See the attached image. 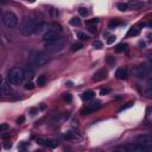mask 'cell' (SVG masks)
I'll return each instance as SVG.
<instances>
[{
  "label": "cell",
  "instance_id": "cell-1",
  "mask_svg": "<svg viewBox=\"0 0 152 152\" xmlns=\"http://www.w3.org/2000/svg\"><path fill=\"white\" fill-rule=\"evenodd\" d=\"M49 62V56L43 51H33L30 56V64L33 68H42Z\"/></svg>",
  "mask_w": 152,
  "mask_h": 152
},
{
  "label": "cell",
  "instance_id": "cell-2",
  "mask_svg": "<svg viewBox=\"0 0 152 152\" xmlns=\"http://www.w3.org/2000/svg\"><path fill=\"white\" fill-rule=\"evenodd\" d=\"M36 26H37V21H33L31 19H24L18 27V31L20 34L28 37L32 36L33 33H36Z\"/></svg>",
  "mask_w": 152,
  "mask_h": 152
},
{
  "label": "cell",
  "instance_id": "cell-3",
  "mask_svg": "<svg viewBox=\"0 0 152 152\" xmlns=\"http://www.w3.org/2000/svg\"><path fill=\"white\" fill-rule=\"evenodd\" d=\"M25 78V74L24 70L20 68H13L8 71L7 75V81L11 86H19Z\"/></svg>",
  "mask_w": 152,
  "mask_h": 152
},
{
  "label": "cell",
  "instance_id": "cell-4",
  "mask_svg": "<svg viewBox=\"0 0 152 152\" xmlns=\"http://www.w3.org/2000/svg\"><path fill=\"white\" fill-rule=\"evenodd\" d=\"M2 23L6 27L8 28H13L15 26H18V23H19V19L17 17L15 13L11 12V11H6L4 14H2Z\"/></svg>",
  "mask_w": 152,
  "mask_h": 152
},
{
  "label": "cell",
  "instance_id": "cell-5",
  "mask_svg": "<svg viewBox=\"0 0 152 152\" xmlns=\"http://www.w3.org/2000/svg\"><path fill=\"white\" fill-rule=\"evenodd\" d=\"M64 46V42L63 39H57V40H53V42H50V43H45V49L50 52H57V51H61Z\"/></svg>",
  "mask_w": 152,
  "mask_h": 152
},
{
  "label": "cell",
  "instance_id": "cell-6",
  "mask_svg": "<svg viewBox=\"0 0 152 152\" xmlns=\"http://www.w3.org/2000/svg\"><path fill=\"white\" fill-rule=\"evenodd\" d=\"M132 74L137 78H144L150 74V69L146 65H137L132 69Z\"/></svg>",
  "mask_w": 152,
  "mask_h": 152
},
{
  "label": "cell",
  "instance_id": "cell-7",
  "mask_svg": "<svg viewBox=\"0 0 152 152\" xmlns=\"http://www.w3.org/2000/svg\"><path fill=\"white\" fill-rule=\"evenodd\" d=\"M121 150L132 151V152H147L148 147L146 145H142V144H139V142H134V144H127L126 146L121 147Z\"/></svg>",
  "mask_w": 152,
  "mask_h": 152
},
{
  "label": "cell",
  "instance_id": "cell-8",
  "mask_svg": "<svg viewBox=\"0 0 152 152\" xmlns=\"http://www.w3.org/2000/svg\"><path fill=\"white\" fill-rule=\"evenodd\" d=\"M100 107H101V102H100V101L91 102V103L87 104L86 107H83V108L81 109V114H82V115H89V114H91L93 112L97 110Z\"/></svg>",
  "mask_w": 152,
  "mask_h": 152
},
{
  "label": "cell",
  "instance_id": "cell-9",
  "mask_svg": "<svg viewBox=\"0 0 152 152\" xmlns=\"http://www.w3.org/2000/svg\"><path fill=\"white\" fill-rule=\"evenodd\" d=\"M43 42L44 43H50V42H53V40H57L59 39V33L53 31V30H49L46 31L44 34H43Z\"/></svg>",
  "mask_w": 152,
  "mask_h": 152
},
{
  "label": "cell",
  "instance_id": "cell-10",
  "mask_svg": "<svg viewBox=\"0 0 152 152\" xmlns=\"http://www.w3.org/2000/svg\"><path fill=\"white\" fill-rule=\"evenodd\" d=\"M108 76V71L106 69H99L91 77V81L93 82H100V81H103L104 78H107Z\"/></svg>",
  "mask_w": 152,
  "mask_h": 152
},
{
  "label": "cell",
  "instance_id": "cell-11",
  "mask_svg": "<svg viewBox=\"0 0 152 152\" xmlns=\"http://www.w3.org/2000/svg\"><path fill=\"white\" fill-rule=\"evenodd\" d=\"M37 142L40 144V145H44V146H48L50 148H56L58 146V142L55 141V140H51V139H44V138H37Z\"/></svg>",
  "mask_w": 152,
  "mask_h": 152
},
{
  "label": "cell",
  "instance_id": "cell-12",
  "mask_svg": "<svg viewBox=\"0 0 152 152\" xmlns=\"http://www.w3.org/2000/svg\"><path fill=\"white\" fill-rule=\"evenodd\" d=\"M128 76V71H127V68H119L116 69L115 71V77L118 80H126Z\"/></svg>",
  "mask_w": 152,
  "mask_h": 152
},
{
  "label": "cell",
  "instance_id": "cell-13",
  "mask_svg": "<svg viewBox=\"0 0 152 152\" xmlns=\"http://www.w3.org/2000/svg\"><path fill=\"white\" fill-rule=\"evenodd\" d=\"M135 141L139 142V144L146 145V146L151 144V139H150V137L146 135V134H140V135H138V137L135 138Z\"/></svg>",
  "mask_w": 152,
  "mask_h": 152
},
{
  "label": "cell",
  "instance_id": "cell-14",
  "mask_svg": "<svg viewBox=\"0 0 152 152\" xmlns=\"http://www.w3.org/2000/svg\"><path fill=\"white\" fill-rule=\"evenodd\" d=\"M127 6H128V8L137 11V10H139L140 7H142V2L139 1V0H129V1L127 2Z\"/></svg>",
  "mask_w": 152,
  "mask_h": 152
},
{
  "label": "cell",
  "instance_id": "cell-15",
  "mask_svg": "<svg viewBox=\"0 0 152 152\" xmlns=\"http://www.w3.org/2000/svg\"><path fill=\"white\" fill-rule=\"evenodd\" d=\"M94 95H95V93L93 90H87V91H84V93L81 94V99L87 102V101H90L94 97Z\"/></svg>",
  "mask_w": 152,
  "mask_h": 152
},
{
  "label": "cell",
  "instance_id": "cell-16",
  "mask_svg": "<svg viewBox=\"0 0 152 152\" xmlns=\"http://www.w3.org/2000/svg\"><path fill=\"white\" fill-rule=\"evenodd\" d=\"M127 50V44L126 43H119L115 48H114V51L118 52V53H121V52H125Z\"/></svg>",
  "mask_w": 152,
  "mask_h": 152
},
{
  "label": "cell",
  "instance_id": "cell-17",
  "mask_svg": "<svg viewBox=\"0 0 152 152\" xmlns=\"http://www.w3.org/2000/svg\"><path fill=\"white\" fill-rule=\"evenodd\" d=\"M122 23L119 20V19H112L109 23H108V27L109 28H115L116 26H119V25H121Z\"/></svg>",
  "mask_w": 152,
  "mask_h": 152
},
{
  "label": "cell",
  "instance_id": "cell-18",
  "mask_svg": "<svg viewBox=\"0 0 152 152\" xmlns=\"http://www.w3.org/2000/svg\"><path fill=\"white\" fill-rule=\"evenodd\" d=\"M45 83H46V76H45V75L38 76V78H37V81H36V84L39 86V87H42V86H44Z\"/></svg>",
  "mask_w": 152,
  "mask_h": 152
},
{
  "label": "cell",
  "instance_id": "cell-19",
  "mask_svg": "<svg viewBox=\"0 0 152 152\" xmlns=\"http://www.w3.org/2000/svg\"><path fill=\"white\" fill-rule=\"evenodd\" d=\"M139 32H140V28H138V27H131L129 30H128V32H127V36H138L139 34Z\"/></svg>",
  "mask_w": 152,
  "mask_h": 152
},
{
  "label": "cell",
  "instance_id": "cell-20",
  "mask_svg": "<svg viewBox=\"0 0 152 152\" xmlns=\"http://www.w3.org/2000/svg\"><path fill=\"white\" fill-rule=\"evenodd\" d=\"M116 7H118V10L121 11V12H126V11L128 10L127 4H125V2H119V4L116 5Z\"/></svg>",
  "mask_w": 152,
  "mask_h": 152
},
{
  "label": "cell",
  "instance_id": "cell-21",
  "mask_svg": "<svg viewBox=\"0 0 152 152\" xmlns=\"http://www.w3.org/2000/svg\"><path fill=\"white\" fill-rule=\"evenodd\" d=\"M70 24L74 25V26H80L81 25V19L78 17H72L70 19Z\"/></svg>",
  "mask_w": 152,
  "mask_h": 152
},
{
  "label": "cell",
  "instance_id": "cell-22",
  "mask_svg": "<svg viewBox=\"0 0 152 152\" xmlns=\"http://www.w3.org/2000/svg\"><path fill=\"white\" fill-rule=\"evenodd\" d=\"M82 48H83V44H82V43H80V42H78V43H74V44L71 45V51L75 52V51L81 50Z\"/></svg>",
  "mask_w": 152,
  "mask_h": 152
},
{
  "label": "cell",
  "instance_id": "cell-23",
  "mask_svg": "<svg viewBox=\"0 0 152 152\" xmlns=\"http://www.w3.org/2000/svg\"><path fill=\"white\" fill-rule=\"evenodd\" d=\"M76 137H77V134L72 131H68L64 134V138H66V139H76Z\"/></svg>",
  "mask_w": 152,
  "mask_h": 152
},
{
  "label": "cell",
  "instance_id": "cell-24",
  "mask_svg": "<svg viewBox=\"0 0 152 152\" xmlns=\"http://www.w3.org/2000/svg\"><path fill=\"white\" fill-rule=\"evenodd\" d=\"M51 27H52L53 31H56V32H58V33H61V32L63 31L62 26H61L59 24H57V23H52V24H51Z\"/></svg>",
  "mask_w": 152,
  "mask_h": 152
},
{
  "label": "cell",
  "instance_id": "cell-25",
  "mask_svg": "<svg viewBox=\"0 0 152 152\" xmlns=\"http://www.w3.org/2000/svg\"><path fill=\"white\" fill-rule=\"evenodd\" d=\"M134 104V102L133 101H129V102H127L126 104H124V106H121L120 108H119V112H122V110H126V109H128V108H131L132 106Z\"/></svg>",
  "mask_w": 152,
  "mask_h": 152
},
{
  "label": "cell",
  "instance_id": "cell-26",
  "mask_svg": "<svg viewBox=\"0 0 152 152\" xmlns=\"http://www.w3.org/2000/svg\"><path fill=\"white\" fill-rule=\"evenodd\" d=\"M24 88H25L26 90H32V89H34V83L31 82V81H28V82H26V83L24 84Z\"/></svg>",
  "mask_w": 152,
  "mask_h": 152
},
{
  "label": "cell",
  "instance_id": "cell-27",
  "mask_svg": "<svg viewBox=\"0 0 152 152\" xmlns=\"http://www.w3.org/2000/svg\"><path fill=\"white\" fill-rule=\"evenodd\" d=\"M77 37L80 38V40H82V42H84V40H87L89 37H88V34H86L84 32H78L77 33Z\"/></svg>",
  "mask_w": 152,
  "mask_h": 152
},
{
  "label": "cell",
  "instance_id": "cell-28",
  "mask_svg": "<svg viewBox=\"0 0 152 152\" xmlns=\"http://www.w3.org/2000/svg\"><path fill=\"white\" fill-rule=\"evenodd\" d=\"M78 13H80V15H82V17H87V15L89 14V11H87V8L81 7V8L78 10Z\"/></svg>",
  "mask_w": 152,
  "mask_h": 152
},
{
  "label": "cell",
  "instance_id": "cell-29",
  "mask_svg": "<svg viewBox=\"0 0 152 152\" xmlns=\"http://www.w3.org/2000/svg\"><path fill=\"white\" fill-rule=\"evenodd\" d=\"M99 21H100L99 18H93V19H88L86 23H87L88 25H95V24H97Z\"/></svg>",
  "mask_w": 152,
  "mask_h": 152
},
{
  "label": "cell",
  "instance_id": "cell-30",
  "mask_svg": "<svg viewBox=\"0 0 152 152\" xmlns=\"http://www.w3.org/2000/svg\"><path fill=\"white\" fill-rule=\"evenodd\" d=\"M93 46H94L95 49H101V48L103 46V44H102V42H100V40H94V42H93Z\"/></svg>",
  "mask_w": 152,
  "mask_h": 152
},
{
  "label": "cell",
  "instance_id": "cell-31",
  "mask_svg": "<svg viewBox=\"0 0 152 152\" xmlns=\"http://www.w3.org/2000/svg\"><path fill=\"white\" fill-rule=\"evenodd\" d=\"M63 99H64L65 102H71V101H72V96H71V94H69V93L64 94V95H63Z\"/></svg>",
  "mask_w": 152,
  "mask_h": 152
},
{
  "label": "cell",
  "instance_id": "cell-32",
  "mask_svg": "<svg viewBox=\"0 0 152 152\" xmlns=\"http://www.w3.org/2000/svg\"><path fill=\"white\" fill-rule=\"evenodd\" d=\"M115 40H116V37H115L114 34H112V36H109V37H108V39H107V44H108V45H110V44H113Z\"/></svg>",
  "mask_w": 152,
  "mask_h": 152
},
{
  "label": "cell",
  "instance_id": "cell-33",
  "mask_svg": "<svg viewBox=\"0 0 152 152\" xmlns=\"http://www.w3.org/2000/svg\"><path fill=\"white\" fill-rule=\"evenodd\" d=\"M8 124H6V122H4V124H0V133L1 132H5V131H7L8 129Z\"/></svg>",
  "mask_w": 152,
  "mask_h": 152
},
{
  "label": "cell",
  "instance_id": "cell-34",
  "mask_svg": "<svg viewBox=\"0 0 152 152\" xmlns=\"http://www.w3.org/2000/svg\"><path fill=\"white\" fill-rule=\"evenodd\" d=\"M108 93H110V89H109V88H103V89L100 90V94H101V95H106V94H108Z\"/></svg>",
  "mask_w": 152,
  "mask_h": 152
},
{
  "label": "cell",
  "instance_id": "cell-35",
  "mask_svg": "<svg viewBox=\"0 0 152 152\" xmlns=\"http://www.w3.org/2000/svg\"><path fill=\"white\" fill-rule=\"evenodd\" d=\"M24 121H25V118H24V116H19V118L17 119V124H18V125L24 124Z\"/></svg>",
  "mask_w": 152,
  "mask_h": 152
},
{
  "label": "cell",
  "instance_id": "cell-36",
  "mask_svg": "<svg viewBox=\"0 0 152 152\" xmlns=\"http://www.w3.org/2000/svg\"><path fill=\"white\" fill-rule=\"evenodd\" d=\"M107 61H108V63H109V64H112V65L115 63V59H114V57H110V56H108V57H107Z\"/></svg>",
  "mask_w": 152,
  "mask_h": 152
},
{
  "label": "cell",
  "instance_id": "cell-37",
  "mask_svg": "<svg viewBox=\"0 0 152 152\" xmlns=\"http://www.w3.org/2000/svg\"><path fill=\"white\" fill-rule=\"evenodd\" d=\"M10 135H11L10 133H1L0 134V138L1 139H7V138H10Z\"/></svg>",
  "mask_w": 152,
  "mask_h": 152
},
{
  "label": "cell",
  "instance_id": "cell-38",
  "mask_svg": "<svg viewBox=\"0 0 152 152\" xmlns=\"http://www.w3.org/2000/svg\"><path fill=\"white\" fill-rule=\"evenodd\" d=\"M4 147H5L6 150H8V148H11V147H12V144H11V142H5Z\"/></svg>",
  "mask_w": 152,
  "mask_h": 152
},
{
  "label": "cell",
  "instance_id": "cell-39",
  "mask_svg": "<svg viewBox=\"0 0 152 152\" xmlns=\"http://www.w3.org/2000/svg\"><path fill=\"white\" fill-rule=\"evenodd\" d=\"M89 31L90 32H96V27L95 26H89Z\"/></svg>",
  "mask_w": 152,
  "mask_h": 152
},
{
  "label": "cell",
  "instance_id": "cell-40",
  "mask_svg": "<svg viewBox=\"0 0 152 152\" xmlns=\"http://www.w3.org/2000/svg\"><path fill=\"white\" fill-rule=\"evenodd\" d=\"M2 81H4V78H2V76L0 75V87H1V84H2Z\"/></svg>",
  "mask_w": 152,
  "mask_h": 152
},
{
  "label": "cell",
  "instance_id": "cell-41",
  "mask_svg": "<svg viewBox=\"0 0 152 152\" xmlns=\"http://www.w3.org/2000/svg\"><path fill=\"white\" fill-rule=\"evenodd\" d=\"M31 113H32V115H34V113H36V109H31Z\"/></svg>",
  "mask_w": 152,
  "mask_h": 152
},
{
  "label": "cell",
  "instance_id": "cell-42",
  "mask_svg": "<svg viewBox=\"0 0 152 152\" xmlns=\"http://www.w3.org/2000/svg\"><path fill=\"white\" fill-rule=\"evenodd\" d=\"M28 1H30V2H34L36 0H28Z\"/></svg>",
  "mask_w": 152,
  "mask_h": 152
},
{
  "label": "cell",
  "instance_id": "cell-43",
  "mask_svg": "<svg viewBox=\"0 0 152 152\" xmlns=\"http://www.w3.org/2000/svg\"><path fill=\"white\" fill-rule=\"evenodd\" d=\"M0 93H1V91H0Z\"/></svg>",
  "mask_w": 152,
  "mask_h": 152
}]
</instances>
